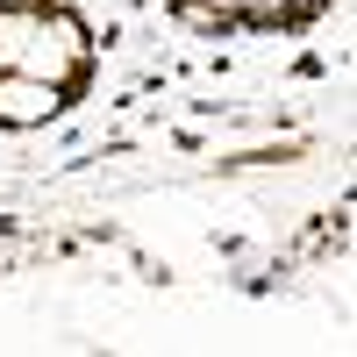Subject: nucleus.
<instances>
[{
	"label": "nucleus",
	"instance_id": "nucleus-2",
	"mask_svg": "<svg viewBox=\"0 0 357 357\" xmlns=\"http://www.w3.org/2000/svg\"><path fill=\"white\" fill-rule=\"evenodd\" d=\"M29 36H36V15H0V65H22Z\"/></svg>",
	"mask_w": 357,
	"mask_h": 357
},
{
	"label": "nucleus",
	"instance_id": "nucleus-1",
	"mask_svg": "<svg viewBox=\"0 0 357 357\" xmlns=\"http://www.w3.org/2000/svg\"><path fill=\"white\" fill-rule=\"evenodd\" d=\"M0 114H8V122H43V114H57V86L29 79V72L0 79Z\"/></svg>",
	"mask_w": 357,
	"mask_h": 357
}]
</instances>
